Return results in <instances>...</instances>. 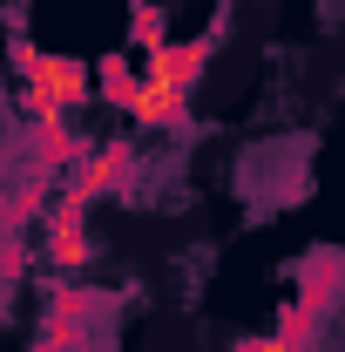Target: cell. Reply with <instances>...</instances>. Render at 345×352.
Returning a JSON list of instances; mask_svg holds the SVG:
<instances>
[{
    "instance_id": "cell-1",
    "label": "cell",
    "mask_w": 345,
    "mask_h": 352,
    "mask_svg": "<svg viewBox=\"0 0 345 352\" xmlns=\"http://www.w3.org/2000/svg\"><path fill=\"white\" fill-rule=\"evenodd\" d=\"M14 75H21V109L27 116H68L95 88V75L75 54H41L27 34H14Z\"/></svg>"
},
{
    "instance_id": "cell-2",
    "label": "cell",
    "mask_w": 345,
    "mask_h": 352,
    "mask_svg": "<svg viewBox=\"0 0 345 352\" xmlns=\"http://www.w3.org/2000/svg\"><path fill=\"white\" fill-rule=\"evenodd\" d=\"M88 210H95V197H88L82 183H68L61 197H54V210H47V271L54 278H75L88 258H95V244H88Z\"/></svg>"
},
{
    "instance_id": "cell-3",
    "label": "cell",
    "mask_w": 345,
    "mask_h": 352,
    "mask_svg": "<svg viewBox=\"0 0 345 352\" xmlns=\"http://www.w3.org/2000/svg\"><path fill=\"white\" fill-rule=\"evenodd\" d=\"M223 34H230V21L216 14L210 28L197 34V41H170L156 47V54H142V75L156 88H176V95H197V82H203V68H210V54L223 47Z\"/></svg>"
},
{
    "instance_id": "cell-4",
    "label": "cell",
    "mask_w": 345,
    "mask_h": 352,
    "mask_svg": "<svg viewBox=\"0 0 345 352\" xmlns=\"http://www.w3.org/2000/svg\"><path fill=\"white\" fill-rule=\"evenodd\" d=\"M21 135H27V163L47 170V176H82V163L95 156V149H88V135L75 129L68 116H27Z\"/></svg>"
},
{
    "instance_id": "cell-5",
    "label": "cell",
    "mask_w": 345,
    "mask_h": 352,
    "mask_svg": "<svg viewBox=\"0 0 345 352\" xmlns=\"http://www.w3.org/2000/svg\"><path fill=\"white\" fill-rule=\"evenodd\" d=\"M291 285H298V292H291L298 305H311V311L332 318V305L345 298V251L339 244H311V251L291 264Z\"/></svg>"
},
{
    "instance_id": "cell-6",
    "label": "cell",
    "mask_w": 345,
    "mask_h": 352,
    "mask_svg": "<svg viewBox=\"0 0 345 352\" xmlns=\"http://www.w3.org/2000/svg\"><path fill=\"white\" fill-rule=\"evenodd\" d=\"M122 305V292H102V285H75V278H54L47 285V325H88L102 332Z\"/></svg>"
},
{
    "instance_id": "cell-7",
    "label": "cell",
    "mask_w": 345,
    "mask_h": 352,
    "mask_svg": "<svg viewBox=\"0 0 345 352\" xmlns=\"http://www.w3.org/2000/svg\"><path fill=\"white\" fill-rule=\"evenodd\" d=\"M135 176H142V156H135V142H122V135H115V142H95V156L82 163V176H75V183L102 204V197H129Z\"/></svg>"
},
{
    "instance_id": "cell-8",
    "label": "cell",
    "mask_w": 345,
    "mask_h": 352,
    "mask_svg": "<svg viewBox=\"0 0 345 352\" xmlns=\"http://www.w3.org/2000/svg\"><path fill=\"white\" fill-rule=\"evenodd\" d=\"M54 176L34 170V163H21V176L7 183V230H34V223H47V210H54Z\"/></svg>"
},
{
    "instance_id": "cell-9",
    "label": "cell",
    "mask_w": 345,
    "mask_h": 352,
    "mask_svg": "<svg viewBox=\"0 0 345 352\" xmlns=\"http://www.w3.org/2000/svg\"><path fill=\"white\" fill-rule=\"evenodd\" d=\"M102 75H95V95L109 102V109H135L142 102V68H135L129 54H109V61H95Z\"/></svg>"
},
{
    "instance_id": "cell-10",
    "label": "cell",
    "mask_w": 345,
    "mask_h": 352,
    "mask_svg": "<svg viewBox=\"0 0 345 352\" xmlns=\"http://www.w3.org/2000/svg\"><path fill=\"white\" fill-rule=\"evenodd\" d=\"M129 41L142 47V54L170 47V21H163V7H156V0H129Z\"/></svg>"
},
{
    "instance_id": "cell-11",
    "label": "cell",
    "mask_w": 345,
    "mask_h": 352,
    "mask_svg": "<svg viewBox=\"0 0 345 352\" xmlns=\"http://www.w3.org/2000/svg\"><path fill=\"white\" fill-rule=\"evenodd\" d=\"M27 352H102V332H88V325H47L41 318V339Z\"/></svg>"
},
{
    "instance_id": "cell-12",
    "label": "cell",
    "mask_w": 345,
    "mask_h": 352,
    "mask_svg": "<svg viewBox=\"0 0 345 352\" xmlns=\"http://www.w3.org/2000/svg\"><path fill=\"white\" fill-rule=\"evenodd\" d=\"M0 278L21 285L27 278V230H7V251H0Z\"/></svg>"
},
{
    "instance_id": "cell-13",
    "label": "cell",
    "mask_w": 345,
    "mask_h": 352,
    "mask_svg": "<svg viewBox=\"0 0 345 352\" xmlns=\"http://www.w3.org/2000/svg\"><path fill=\"white\" fill-rule=\"evenodd\" d=\"M237 352H304V346H285L278 332H264V339H244V346H237Z\"/></svg>"
}]
</instances>
